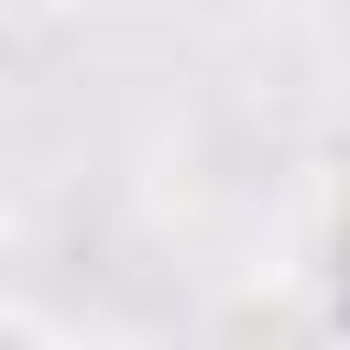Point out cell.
I'll use <instances>...</instances> for the list:
<instances>
[{"mask_svg":"<svg viewBox=\"0 0 350 350\" xmlns=\"http://www.w3.org/2000/svg\"><path fill=\"white\" fill-rule=\"evenodd\" d=\"M197 350H339V317H328V295H306L295 273L262 262V273H241V284L208 295Z\"/></svg>","mask_w":350,"mask_h":350,"instance_id":"obj_1","label":"cell"},{"mask_svg":"<svg viewBox=\"0 0 350 350\" xmlns=\"http://www.w3.org/2000/svg\"><path fill=\"white\" fill-rule=\"evenodd\" d=\"M0 350H66V328H55V317H33V306H11V295H0Z\"/></svg>","mask_w":350,"mask_h":350,"instance_id":"obj_2","label":"cell"},{"mask_svg":"<svg viewBox=\"0 0 350 350\" xmlns=\"http://www.w3.org/2000/svg\"><path fill=\"white\" fill-rule=\"evenodd\" d=\"M0 262H11V219H0Z\"/></svg>","mask_w":350,"mask_h":350,"instance_id":"obj_3","label":"cell"}]
</instances>
